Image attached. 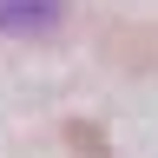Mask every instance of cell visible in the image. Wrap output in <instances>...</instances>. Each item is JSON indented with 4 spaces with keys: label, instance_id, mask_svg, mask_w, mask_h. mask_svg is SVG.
Returning a JSON list of instances; mask_svg holds the SVG:
<instances>
[{
    "label": "cell",
    "instance_id": "cell-1",
    "mask_svg": "<svg viewBox=\"0 0 158 158\" xmlns=\"http://www.w3.org/2000/svg\"><path fill=\"white\" fill-rule=\"evenodd\" d=\"M66 20V0H0V40H46Z\"/></svg>",
    "mask_w": 158,
    "mask_h": 158
}]
</instances>
